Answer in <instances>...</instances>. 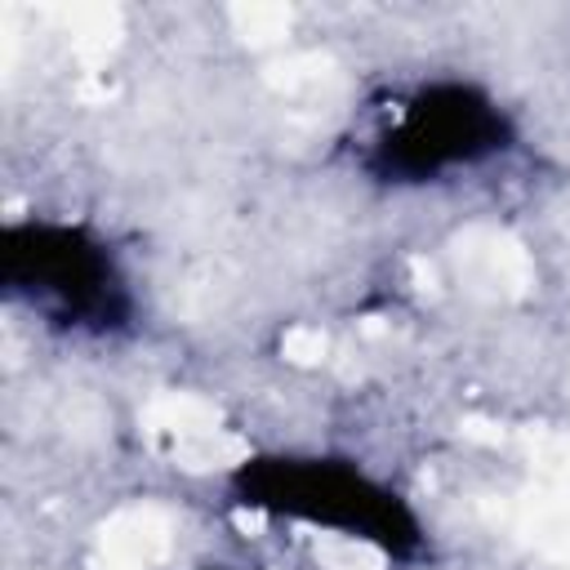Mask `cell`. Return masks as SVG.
Masks as SVG:
<instances>
[{
	"label": "cell",
	"instance_id": "3",
	"mask_svg": "<svg viewBox=\"0 0 570 570\" xmlns=\"http://www.w3.org/2000/svg\"><path fill=\"white\" fill-rule=\"evenodd\" d=\"M236 494L249 508L325 525L365 543H379L383 552L410 557L419 548V521L414 512L374 476H365L356 463L321 459V454H272L249 459L236 472Z\"/></svg>",
	"mask_w": 570,
	"mask_h": 570
},
{
	"label": "cell",
	"instance_id": "1",
	"mask_svg": "<svg viewBox=\"0 0 570 570\" xmlns=\"http://www.w3.org/2000/svg\"><path fill=\"white\" fill-rule=\"evenodd\" d=\"M508 142L512 120L485 89L468 80H428L379 111L361 160L383 183H436L499 156Z\"/></svg>",
	"mask_w": 570,
	"mask_h": 570
},
{
	"label": "cell",
	"instance_id": "2",
	"mask_svg": "<svg viewBox=\"0 0 570 570\" xmlns=\"http://www.w3.org/2000/svg\"><path fill=\"white\" fill-rule=\"evenodd\" d=\"M0 281L9 298L71 334H111L134 307L111 249L76 223H13L0 249Z\"/></svg>",
	"mask_w": 570,
	"mask_h": 570
}]
</instances>
